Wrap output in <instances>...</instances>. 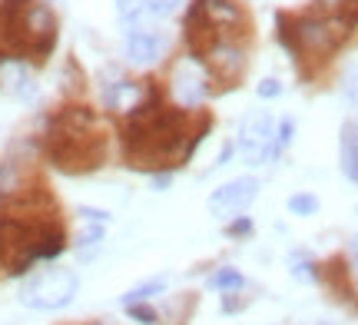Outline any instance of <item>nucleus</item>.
I'll use <instances>...</instances> for the list:
<instances>
[{"label": "nucleus", "instance_id": "obj_2", "mask_svg": "<svg viewBox=\"0 0 358 325\" xmlns=\"http://www.w3.org/2000/svg\"><path fill=\"white\" fill-rule=\"evenodd\" d=\"M259 193V182L252 176H239V180H229L226 186H219L213 199H209V212L216 219H232L239 216L243 209H249V203L256 199Z\"/></svg>", "mask_w": 358, "mask_h": 325}, {"label": "nucleus", "instance_id": "obj_21", "mask_svg": "<svg viewBox=\"0 0 358 325\" xmlns=\"http://www.w3.org/2000/svg\"><path fill=\"white\" fill-rule=\"evenodd\" d=\"M352 256H355V262H358V236L352 239Z\"/></svg>", "mask_w": 358, "mask_h": 325}, {"label": "nucleus", "instance_id": "obj_3", "mask_svg": "<svg viewBox=\"0 0 358 325\" xmlns=\"http://www.w3.org/2000/svg\"><path fill=\"white\" fill-rule=\"evenodd\" d=\"M272 120H268V113H249L243 123V130H239V153H243L245 163H262V159H268V153H272Z\"/></svg>", "mask_w": 358, "mask_h": 325}, {"label": "nucleus", "instance_id": "obj_6", "mask_svg": "<svg viewBox=\"0 0 358 325\" xmlns=\"http://www.w3.org/2000/svg\"><path fill=\"white\" fill-rule=\"evenodd\" d=\"M206 57H209V66L216 70L219 77L236 80L239 73H243V50H239L236 43H216Z\"/></svg>", "mask_w": 358, "mask_h": 325}, {"label": "nucleus", "instance_id": "obj_15", "mask_svg": "<svg viewBox=\"0 0 358 325\" xmlns=\"http://www.w3.org/2000/svg\"><path fill=\"white\" fill-rule=\"evenodd\" d=\"M282 87H279V80H262L259 83V96H266V100H272V96H279Z\"/></svg>", "mask_w": 358, "mask_h": 325}, {"label": "nucleus", "instance_id": "obj_9", "mask_svg": "<svg viewBox=\"0 0 358 325\" xmlns=\"http://www.w3.org/2000/svg\"><path fill=\"white\" fill-rule=\"evenodd\" d=\"M7 73H10V93H17V96H30L34 93V80H30V73H27V66L20 64H7Z\"/></svg>", "mask_w": 358, "mask_h": 325}, {"label": "nucleus", "instance_id": "obj_1", "mask_svg": "<svg viewBox=\"0 0 358 325\" xmlns=\"http://www.w3.org/2000/svg\"><path fill=\"white\" fill-rule=\"evenodd\" d=\"M77 289L80 279L73 269H47V273H37L20 289V302L34 312H57L73 302Z\"/></svg>", "mask_w": 358, "mask_h": 325}, {"label": "nucleus", "instance_id": "obj_18", "mask_svg": "<svg viewBox=\"0 0 358 325\" xmlns=\"http://www.w3.org/2000/svg\"><path fill=\"white\" fill-rule=\"evenodd\" d=\"M295 275H299V279H315V266H312V262H299V266H295Z\"/></svg>", "mask_w": 358, "mask_h": 325}, {"label": "nucleus", "instance_id": "obj_10", "mask_svg": "<svg viewBox=\"0 0 358 325\" xmlns=\"http://www.w3.org/2000/svg\"><path fill=\"white\" fill-rule=\"evenodd\" d=\"M292 133H295V123H292V120H282L279 130H275V136H272V153H268V159L282 157V153L289 150V143H292Z\"/></svg>", "mask_w": 358, "mask_h": 325}, {"label": "nucleus", "instance_id": "obj_20", "mask_svg": "<svg viewBox=\"0 0 358 325\" xmlns=\"http://www.w3.org/2000/svg\"><path fill=\"white\" fill-rule=\"evenodd\" d=\"M236 233H249V219H239V222H236Z\"/></svg>", "mask_w": 358, "mask_h": 325}, {"label": "nucleus", "instance_id": "obj_7", "mask_svg": "<svg viewBox=\"0 0 358 325\" xmlns=\"http://www.w3.org/2000/svg\"><path fill=\"white\" fill-rule=\"evenodd\" d=\"M342 173L348 182H358V127H342Z\"/></svg>", "mask_w": 358, "mask_h": 325}, {"label": "nucleus", "instance_id": "obj_12", "mask_svg": "<svg viewBox=\"0 0 358 325\" xmlns=\"http://www.w3.org/2000/svg\"><path fill=\"white\" fill-rule=\"evenodd\" d=\"M100 239H103V226H90V229H83V233H80V239H77L80 256H90V249L100 246Z\"/></svg>", "mask_w": 358, "mask_h": 325}, {"label": "nucleus", "instance_id": "obj_5", "mask_svg": "<svg viewBox=\"0 0 358 325\" xmlns=\"http://www.w3.org/2000/svg\"><path fill=\"white\" fill-rule=\"evenodd\" d=\"M173 93L182 106H199L206 100V77H203V66L196 60H186V64L176 66L173 73Z\"/></svg>", "mask_w": 358, "mask_h": 325}, {"label": "nucleus", "instance_id": "obj_19", "mask_svg": "<svg viewBox=\"0 0 358 325\" xmlns=\"http://www.w3.org/2000/svg\"><path fill=\"white\" fill-rule=\"evenodd\" d=\"M169 186V176H156V189H166Z\"/></svg>", "mask_w": 358, "mask_h": 325}, {"label": "nucleus", "instance_id": "obj_17", "mask_svg": "<svg viewBox=\"0 0 358 325\" xmlns=\"http://www.w3.org/2000/svg\"><path fill=\"white\" fill-rule=\"evenodd\" d=\"M80 216H83V219H90V222H106V219H110L103 209H80Z\"/></svg>", "mask_w": 358, "mask_h": 325}, {"label": "nucleus", "instance_id": "obj_11", "mask_svg": "<svg viewBox=\"0 0 358 325\" xmlns=\"http://www.w3.org/2000/svg\"><path fill=\"white\" fill-rule=\"evenodd\" d=\"M213 286L222 289V292H236V289L245 286L243 273H236V269H219L216 275H213Z\"/></svg>", "mask_w": 358, "mask_h": 325}, {"label": "nucleus", "instance_id": "obj_8", "mask_svg": "<svg viewBox=\"0 0 358 325\" xmlns=\"http://www.w3.org/2000/svg\"><path fill=\"white\" fill-rule=\"evenodd\" d=\"M166 289V279H153V282H143V286L129 289L127 296H123V305H136V302H150L153 296H159Z\"/></svg>", "mask_w": 358, "mask_h": 325}, {"label": "nucleus", "instance_id": "obj_4", "mask_svg": "<svg viewBox=\"0 0 358 325\" xmlns=\"http://www.w3.org/2000/svg\"><path fill=\"white\" fill-rule=\"evenodd\" d=\"M163 50H166V34H163V30H156V27H150V24L129 27V37H127L129 64L150 66L163 57Z\"/></svg>", "mask_w": 358, "mask_h": 325}, {"label": "nucleus", "instance_id": "obj_13", "mask_svg": "<svg viewBox=\"0 0 358 325\" xmlns=\"http://www.w3.org/2000/svg\"><path fill=\"white\" fill-rule=\"evenodd\" d=\"M289 209H292L295 216H308V212H315L319 209V199L315 196H308V193H299L289 199Z\"/></svg>", "mask_w": 358, "mask_h": 325}, {"label": "nucleus", "instance_id": "obj_16", "mask_svg": "<svg viewBox=\"0 0 358 325\" xmlns=\"http://www.w3.org/2000/svg\"><path fill=\"white\" fill-rule=\"evenodd\" d=\"M116 7L123 13V20H129V17L136 13V7H140V0H116Z\"/></svg>", "mask_w": 358, "mask_h": 325}, {"label": "nucleus", "instance_id": "obj_14", "mask_svg": "<svg viewBox=\"0 0 358 325\" xmlns=\"http://www.w3.org/2000/svg\"><path fill=\"white\" fill-rule=\"evenodd\" d=\"M127 312L133 315V319L146 322V325H153V322H156V312L150 309V305H143V302H136V305H127Z\"/></svg>", "mask_w": 358, "mask_h": 325}]
</instances>
